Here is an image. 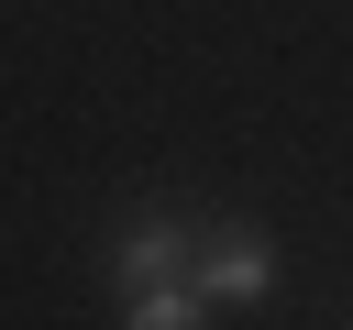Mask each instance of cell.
Masks as SVG:
<instances>
[{"instance_id":"cell-1","label":"cell","mask_w":353,"mask_h":330,"mask_svg":"<svg viewBox=\"0 0 353 330\" xmlns=\"http://www.w3.org/2000/svg\"><path fill=\"white\" fill-rule=\"evenodd\" d=\"M176 264H188V220L121 231V297H132V286H176Z\"/></svg>"},{"instance_id":"cell-2","label":"cell","mask_w":353,"mask_h":330,"mask_svg":"<svg viewBox=\"0 0 353 330\" xmlns=\"http://www.w3.org/2000/svg\"><path fill=\"white\" fill-rule=\"evenodd\" d=\"M265 286H276V253H265V242L232 231V242L199 253V297H265Z\"/></svg>"},{"instance_id":"cell-3","label":"cell","mask_w":353,"mask_h":330,"mask_svg":"<svg viewBox=\"0 0 353 330\" xmlns=\"http://www.w3.org/2000/svg\"><path fill=\"white\" fill-rule=\"evenodd\" d=\"M121 319H132V330H188V319H199V286H132Z\"/></svg>"}]
</instances>
